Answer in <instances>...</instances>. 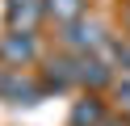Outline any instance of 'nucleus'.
Wrapping results in <instances>:
<instances>
[{
  "label": "nucleus",
  "mask_w": 130,
  "mask_h": 126,
  "mask_svg": "<svg viewBox=\"0 0 130 126\" xmlns=\"http://www.w3.org/2000/svg\"><path fill=\"white\" fill-rule=\"evenodd\" d=\"M67 67L71 63H51V84H55V88H67V84L76 80V72H67Z\"/></svg>",
  "instance_id": "nucleus-6"
},
{
  "label": "nucleus",
  "mask_w": 130,
  "mask_h": 126,
  "mask_svg": "<svg viewBox=\"0 0 130 126\" xmlns=\"http://www.w3.org/2000/svg\"><path fill=\"white\" fill-rule=\"evenodd\" d=\"M96 122H101V105H96V101H84V105L71 114V126H96Z\"/></svg>",
  "instance_id": "nucleus-4"
},
{
  "label": "nucleus",
  "mask_w": 130,
  "mask_h": 126,
  "mask_svg": "<svg viewBox=\"0 0 130 126\" xmlns=\"http://www.w3.org/2000/svg\"><path fill=\"white\" fill-rule=\"evenodd\" d=\"M80 4H84V0H46L51 17H59V21H71V17L80 13Z\"/></svg>",
  "instance_id": "nucleus-5"
},
{
  "label": "nucleus",
  "mask_w": 130,
  "mask_h": 126,
  "mask_svg": "<svg viewBox=\"0 0 130 126\" xmlns=\"http://www.w3.org/2000/svg\"><path fill=\"white\" fill-rule=\"evenodd\" d=\"M63 38H67V46H96L101 42V30L96 25H71Z\"/></svg>",
  "instance_id": "nucleus-1"
},
{
  "label": "nucleus",
  "mask_w": 130,
  "mask_h": 126,
  "mask_svg": "<svg viewBox=\"0 0 130 126\" xmlns=\"http://www.w3.org/2000/svg\"><path fill=\"white\" fill-rule=\"evenodd\" d=\"M76 80H88V84H105L109 80V72H105L96 59H80L76 63Z\"/></svg>",
  "instance_id": "nucleus-2"
},
{
  "label": "nucleus",
  "mask_w": 130,
  "mask_h": 126,
  "mask_svg": "<svg viewBox=\"0 0 130 126\" xmlns=\"http://www.w3.org/2000/svg\"><path fill=\"white\" fill-rule=\"evenodd\" d=\"M4 55H9V59H29V55H34V42H29V34H13V38L4 42Z\"/></svg>",
  "instance_id": "nucleus-3"
}]
</instances>
